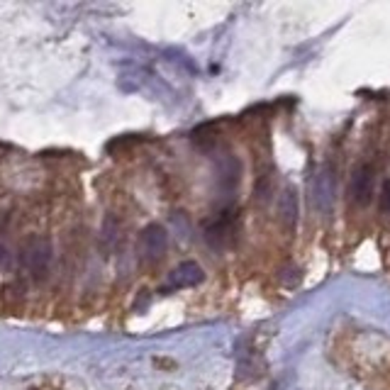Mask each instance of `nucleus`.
Wrapping results in <instances>:
<instances>
[{
    "label": "nucleus",
    "instance_id": "f257e3e1",
    "mask_svg": "<svg viewBox=\"0 0 390 390\" xmlns=\"http://www.w3.org/2000/svg\"><path fill=\"white\" fill-rule=\"evenodd\" d=\"M51 261V244L44 237H29L22 246V266L34 276L44 278Z\"/></svg>",
    "mask_w": 390,
    "mask_h": 390
},
{
    "label": "nucleus",
    "instance_id": "f03ea898",
    "mask_svg": "<svg viewBox=\"0 0 390 390\" xmlns=\"http://www.w3.org/2000/svg\"><path fill=\"white\" fill-rule=\"evenodd\" d=\"M349 195H351L354 203L361 205V208H366V205L371 203L373 195H376V171H373V166L363 163V166H358L356 171L351 173Z\"/></svg>",
    "mask_w": 390,
    "mask_h": 390
},
{
    "label": "nucleus",
    "instance_id": "7ed1b4c3",
    "mask_svg": "<svg viewBox=\"0 0 390 390\" xmlns=\"http://www.w3.org/2000/svg\"><path fill=\"white\" fill-rule=\"evenodd\" d=\"M166 244H168V234L161 224H149L140 237V251L152 261L161 259V254L166 251Z\"/></svg>",
    "mask_w": 390,
    "mask_h": 390
},
{
    "label": "nucleus",
    "instance_id": "20e7f679",
    "mask_svg": "<svg viewBox=\"0 0 390 390\" xmlns=\"http://www.w3.org/2000/svg\"><path fill=\"white\" fill-rule=\"evenodd\" d=\"M312 203L317 205V210L327 213L335 203V195H337V181L332 176V171H322L320 176L312 181Z\"/></svg>",
    "mask_w": 390,
    "mask_h": 390
},
{
    "label": "nucleus",
    "instance_id": "39448f33",
    "mask_svg": "<svg viewBox=\"0 0 390 390\" xmlns=\"http://www.w3.org/2000/svg\"><path fill=\"white\" fill-rule=\"evenodd\" d=\"M205 274L203 269H200L198 264H193V261H186V264L176 266V269L168 274V281H166V288L171 290H178V288H193V285L203 283Z\"/></svg>",
    "mask_w": 390,
    "mask_h": 390
},
{
    "label": "nucleus",
    "instance_id": "423d86ee",
    "mask_svg": "<svg viewBox=\"0 0 390 390\" xmlns=\"http://www.w3.org/2000/svg\"><path fill=\"white\" fill-rule=\"evenodd\" d=\"M278 215H281V222L285 224L288 229L295 227L297 222V215H300V208H297V195L292 188L281 193V200H278Z\"/></svg>",
    "mask_w": 390,
    "mask_h": 390
},
{
    "label": "nucleus",
    "instance_id": "0eeeda50",
    "mask_svg": "<svg viewBox=\"0 0 390 390\" xmlns=\"http://www.w3.org/2000/svg\"><path fill=\"white\" fill-rule=\"evenodd\" d=\"M381 213L390 215V181H383L381 186Z\"/></svg>",
    "mask_w": 390,
    "mask_h": 390
},
{
    "label": "nucleus",
    "instance_id": "6e6552de",
    "mask_svg": "<svg viewBox=\"0 0 390 390\" xmlns=\"http://www.w3.org/2000/svg\"><path fill=\"white\" fill-rule=\"evenodd\" d=\"M10 256H8V246H0V266H8Z\"/></svg>",
    "mask_w": 390,
    "mask_h": 390
}]
</instances>
